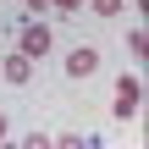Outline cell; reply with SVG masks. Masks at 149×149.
Here are the masks:
<instances>
[{
	"label": "cell",
	"mask_w": 149,
	"mask_h": 149,
	"mask_svg": "<svg viewBox=\"0 0 149 149\" xmlns=\"http://www.w3.org/2000/svg\"><path fill=\"white\" fill-rule=\"evenodd\" d=\"M0 72H6V83H11V88H22V83H28V77H33V66H28V55H22V50H11V55H6V66H0Z\"/></svg>",
	"instance_id": "cell-3"
},
{
	"label": "cell",
	"mask_w": 149,
	"mask_h": 149,
	"mask_svg": "<svg viewBox=\"0 0 149 149\" xmlns=\"http://www.w3.org/2000/svg\"><path fill=\"white\" fill-rule=\"evenodd\" d=\"M111 111H116V122H133V116H138V77H133V72L116 83V105H111Z\"/></svg>",
	"instance_id": "cell-1"
},
{
	"label": "cell",
	"mask_w": 149,
	"mask_h": 149,
	"mask_svg": "<svg viewBox=\"0 0 149 149\" xmlns=\"http://www.w3.org/2000/svg\"><path fill=\"white\" fill-rule=\"evenodd\" d=\"M127 50H133V55L144 61V55H149V39H144V33H127Z\"/></svg>",
	"instance_id": "cell-5"
},
{
	"label": "cell",
	"mask_w": 149,
	"mask_h": 149,
	"mask_svg": "<svg viewBox=\"0 0 149 149\" xmlns=\"http://www.w3.org/2000/svg\"><path fill=\"white\" fill-rule=\"evenodd\" d=\"M22 6H28V11H44V6H50V0H22Z\"/></svg>",
	"instance_id": "cell-9"
},
{
	"label": "cell",
	"mask_w": 149,
	"mask_h": 149,
	"mask_svg": "<svg viewBox=\"0 0 149 149\" xmlns=\"http://www.w3.org/2000/svg\"><path fill=\"white\" fill-rule=\"evenodd\" d=\"M50 6H61V17H66V11H77L83 0H50Z\"/></svg>",
	"instance_id": "cell-7"
},
{
	"label": "cell",
	"mask_w": 149,
	"mask_h": 149,
	"mask_svg": "<svg viewBox=\"0 0 149 149\" xmlns=\"http://www.w3.org/2000/svg\"><path fill=\"white\" fill-rule=\"evenodd\" d=\"M6 138H11V122H6V111H0V144H6Z\"/></svg>",
	"instance_id": "cell-8"
},
{
	"label": "cell",
	"mask_w": 149,
	"mask_h": 149,
	"mask_svg": "<svg viewBox=\"0 0 149 149\" xmlns=\"http://www.w3.org/2000/svg\"><path fill=\"white\" fill-rule=\"evenodd\" d=\"M17 50H22L28 61H33V55H44V50H50V28H44V22H28V28H22V44H17Z\"/></svg>",
	"instance_id": "cell-2"
},
{
	"label": "cell",
	"mask_w": 149,
	"mask_h": 149,
	"mask_svg": "<svg viewBox=\"0 0 149 149\" xmlns=\"http://www.w3.org/2000/svg\"><path fill=\"white\" fill-rule=\"evenodd\" d=\"M94 66H100V55H94V50H88V44H77V50H72V55H66V72H72V77H88V72H94Z\"/></svg>",
	"instance_id": "cell-4"
},
{
	"label": "cell",
	"mask_w": 149,
	"mask_h": 149,
	"mask_svg": "<svg viewBox=\"0 0 149 149\" xmlns=\"http://www.w3.org/2000/svg\"><path fill=\"white\" fill-rule=\"evenodd\" d=\"M94 11H100V17H116V11H122V0H94Z\"/></svg>",
	"instance_id": "cell-6"
}]
</instances>
